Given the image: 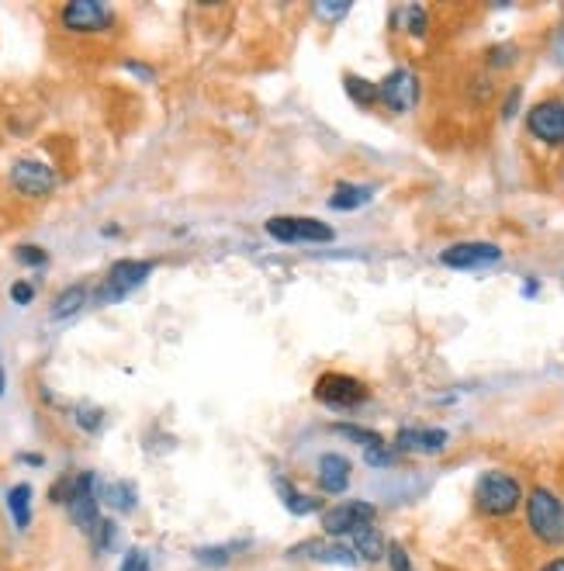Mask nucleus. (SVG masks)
<instances>
[{
	"instance_id": "nucleus-1",
	"label": "nucleus",
	"mask_w": 564,
	"mask_h": 571,
	"mask_svg": "<svg viewBox=\"0 0 564 571\" xmlns=\"http://www.w3.org/2000/svg\"><path fill=\"white\" fill-rule=\"evenodd\" d=\"M526 506V530L544 547H564V499L554 488L533 485L523 499Z\"/></svg>"
},
{
	"instance_id": "nucleus-2",
	"label": "nucleus",
	"mask_w": 564,
	"mask_h": 571,
	"mask_svg": "<svg viewBox=\"0 0 564 571\" xmlns=\"http://www.w3.org/2000/svg\"><path fill=\"white\" fill-rule=\"evenodd\" d=\"M526 492H523V482L509 471H485V475L475 482V509L488 520H506L513 516L516 509L523 506Z\"/></svg>"
},
{
	"instance_id": "nucleus-3",
	"label": "nucleus",
	"mask_w": 564,
	"mask_h": 571,
	"mask_svg": "<svg viewBox=\"0 0 564 571\" xmlns=\"http://www.w3.org/2000/svg\"><path fill=\"white\" fill-rule=\"evenodd\" d=\"M526 132L530 139H537L540 146L561 149L564 146V97H544L526 111Z\"/></svg>"
},
{
	"instance_id": "nucleus-4",
	"label": "nucleus",
	"mask_w": 564,
	"mask_h": 571,
	"mask_svg": "<svg viewBox=\"0 0 564 571\" xmlns=\"http://www.w3.org/2000/svg\"><path fill=\"white\" fill-rule=\"evenodd\" d=\"M267 236L291 246V243H329L336 232L333 225L319 219H305V215H274V219H267Z\"/></svg>"
},
{
	"instance_id": "nucleus-5",
	"label": "nucleus",
	"mask_w": 564,
	"mask_h": 571,
	"mask_svg": "<svg viewBox=\"0 0 564 571\" xmlns=\"http://www.w3.org/2000/svg\"><path fill=\"white\" fill-rule=\"evenodd\" d=\"M378 104H385L391 115H409L419 104V77L405 66L391 70L378 80Z\"/></svg>"
},
{
	"instance_id": "nucleus-6",
	"label": "nucleus",
	"mask_w": 564,
	"mask_h": 571,
	"mask_svg": "<svg viewBox=\"0 0 564 571\" xmlns=\"http://www.w3.org/2000/svg\"><path fill=\"white\" fill-rule=\"evenodd\" d=\"M374 520H378V506L350 499V502H343V506H333L322 513V533H326L329 540H343L357 527H367V523H374Z\"/></svg>"
},
{
	"instance_id": "nucleus-7",
	"label": "nucleus",
	"mask_w": 564,
	"mask_h": 571,
	"mask_svg": "<svg viewBox=\"0 0 564 571\" xmlns=\"http://www.w3.org/2000/svg\"><path fill=\"white\" fill-rule=\"evenodd\" d=\"M315 398L326 405H333V409H353V405L367 402L371 392H367V385L360 378H350V374H340V371H329L322 374L319 381H315Z\"/></svg>"
},
{
	"instance_id": "nucleus-8",
	"label": "nucleus",
	"mask_w": 564,
	"mask_h": 571,
	"mask_svg": "<svg viewBox=\"0 0 564 571\" xmlns=\"http://www.w3.org/2000/svg\"><path fill=\"white\" fill-rule=\"evenodd\" d=\"M70 516L77 523L80 533L94 537V530L101 527V513H97V478L94 471H84V475L73 478V495H70Z\"/></svg>"
},
{
	"instance_id": "nucleus-9",
	"label": "nucleus",
	"mask_w": 564,
	"mask_h": 571,
	"mask_svg": "<svg viewBox=\"0 0 564 571\" xmlns=\"http://www.w3.org/2000/svg\"><path fill=\"white\" fill-rule=\"evenodd\" d=\"M149 274H153L149 260H118L108 270V277H104V288H97V302H118V298H125L129 291L139 288Z\"/></svg>"
},
{
	"instance_id": "nucleus-10",
	"label": "nucleus",
	"mask_w": 564,
	"mask_h": 571,
	"mask_svg": "<svg viewBox=\"0 0 564 571\" xmlns=\"http://www.w3.org/2000/svg\"><path fill=\"white\" fill-rule=\"evenodd\" d=\"M502 260V250L495 243H481V239H471V243H454L440 253V264L450 270H481L492 267Z\"/></svg>"
},
{
	"instance_id": "nucleus-11",
	"label": "nucleus",
	"mask_w": 564,
	"mask_h": 571,
	"mask_svg": "<svg viewBox=\"0 0 564 571\" xmlns=\"http://www.w3.org/2000/svg\"><path fill=\"white\" fill-rule=\"evenodd\" d=\"M59 21H63L66 32L77 35H90V32H104L111 25V11L97 0H73L59 11Z\"/></svg>"
},
{
	"instance_id": "nucleus-12",
	"label": "nucleus",
	"mask_w": 564,
	"mask_h": 571,
	"mask_svg": "<svg viewBox=\"0 0 564 571\" xmlns=\"http://www.w3.org/2000/svg\"><path fill=\"white\" fill-rule=\"evenodd\" d=\"M11 187L25 198H45V194L56 187V174H52L49 163L42 160H18L11 167Z\"/></svg>"
},
{
	"instance_id": "nucleus-13",
	"label": "nucleus",
	"mask_w": 564,
	"mask_h": 571,
	"mask_svg": "<svg viewBox=\"0 0 564 571\" xmlns=\"http://www.w3.org/2000/svg\"><path fill=\"white\" fill-rule=\"evenodd\" d=\"M291 558H308V561H322V565H343V568H357L360 558L357 551L340 540L326 544L322 537H312V540H302L298 547H291Z\"/></svg>"
},
{
	"instance_id": "nucleus-14",
	"label": "nucleus",
	"mask_w": 564,
	"mask_h": 571,
	"mask_svg": "<svg viewBox=\"0 0 564 571\" xmlns=\"http://www.w3.org/2000/svg\"><path fill=\"white\" fill-rule=\"evenodd\" d=\"M447 430H430V426H405L395 433L398 454H443L447 450Z\"/></svg>"
},
{
	"instance_id": "nucleus-15",
	"label": "nucleus",
	"mask_w": 564,
	"mask_h": 571,
	"mask_svg": "<svg viewBox=\"0 0 564 571\" xmlns=\"http://www.w3.org/2000/svg\"><path fill=\"white\" fill-rule=\"evenodd\" d=\"M353 464L343 454H322L319 457V488L326 495H343L350 488Z\"/></svg>"
},
{
	"instance_id": "nucleus-16",
	"label": "nucleus",
	"mask_w": 564,
	"mask_h": 571,
	"mask_svg": "<svg viewBox=\"0 0 564 571\" xmlns=\"http://www.w3.org/2000/svg\"><path fill=\"white\" fill-rule=\"evenodd\" d=\"M350 547L357 551L360 561H381V558H388V540L381 537V530L374 527V523L353 530L350 533Z\"/></svg>"
},
{
	"instance_id": "nucleus-17",
	"label": "nucleus",
	"mask_w": 564,
	"mask_h": 571,
	"mask_svg": "<svg viewBox=\"0 0 564 571\" xmlns=\"http://www.w3.org/2000/svg\"><path fill=\"white\" fill-rule=\"evenodd\" d=\"M274 488H277V495H281V502H284V509H288V513L312 516V513H319V509H322V499H312V495L298 492V488L291 482H284V478H277Z\"/></svg>"
},
{
	"instance_id": "nucleus-18",
	"label": "nucleus",
	"mask_w": 564,
	"mask_h": 571,
	"mask_svg": "<svg viewBox=\"0 0 564 571\" xmlns=\"http://www.w3.org/2000/svg\"><path fill=\"white\" fill-rule=\"evenodd\" d=\"M374 198V187L371 184H340L329 198V208L333 212H353V208L367 205Z\"/></svg>"
},
{
	"instance_id": "nucleus-19",
	"label": "nucleus",
	"mask_w": 564,
	"mask_h": 571,
	"mask_svg": "<svg viewBox=\"0 0 564 571\" xmlns=\"http://www.w3.org/2000/svg\"><path fill=\"white\" fill-rule=\"evenodd\" d=\"M7 513H11L14 527L28 530V523H32V485L21 482L7 492Z\"/></svg>"
},
{
	"instance_id": "nucleus-20",
	"label": "nucleus",
	"mask_w": 564,
	"mask_h": 571,
	"mask_svg": "<svg viewBox=\"0 0 564 571\" xmlns=\"http://www.w3.org/2000/svg\"><path fill=\"white\" fill-rule=\"evenodd\" d=\"M84 305H87V284H73V288H66L63 295L52 302V319H70V315H77Z\"/></svg>"
},
{
	"instance_id": "nucleus-21",
	"label": "nucleus",
	"mask_w": 564,
	"mask_h": 571,
	"mask_svg": "<svg viewBox=\"0 0 564 571\" xmlns=\"http://www.w3.org/2000/svg\"><path fill=\"white\" fill-rule=\"evenodd\" d=\"M101 499L108 502L115 513H132V509H135V485H129V482H111V485H104Z\"/></svg>"
},
{
	"instance_id": "nucleus-22",
	"label": "nucleus",
	"mask_w": 564,
	"mask_h": 571,
	"mask_svg": "<svg viewBox=\"0 0 564 571\" xmlns=\"http://www.w3.org/2000/svg\"><path fill=\"white\" fill-rule=\"evenodd\" d=\"M343 84H347V94H350V101L357 104V108H374V104H378V84H374V80L353 77V73H350Z\"/></svg>"
},
{
	"instance_id": "nucleus-23",
	"label": "nucleus",
	"mask_w": 564,
	"mask_h": 571,
	"mask_svg": "<svg viewBox=\"0 0 564 571\" xmlns=\"http://www.w3.org/2000/svg\"><path fill=\"white\" fill-rule=\"evenodd\" d=\"M333 433H340V437H347L353 443H360L364 450H371V447H381V433H374V430H367V426H357V423H336L333 426Z\"/></svg>"
},
{
	"instance_id": "nucleus-24",
	"label": "nucleus",
	"mask_w": 564,
	"mask_h": 571,
	"mask_svg": "<svg viewBox=\"0 0 564 571\" xmlns=\"http://www.w3.org/2000/svg\"><path fill=\"white\" fill-rule=\"evenodd\" d=\"M516 59H520V45L513 42L492 45V49L485 52V63L492 66V70H509V66H516Z\"/></svg>"
},
{
	"instance_id": "nucleus-25",
	"label": "nucleus",
	"mask_w": 564,
	"mask_h": 571,
	"mask_svg": "<svg viewBox=\"0 0 564 571\" xmlns=\"http://www.w3.org/2000/svg\"><path fill=\"white\" fill-rule=\"evenodd\" d=\"M232 551H236V544L198 547V551H194V558H198L201 565H208V568H222V565H229V561H232Z\"/></svg>"
},
{
	"instance_id": "nucleus-26",
	"label": "nucleus",
	"mask_w": 564,
	"mask_h": 571,
	"mask_svg": "<svg viewBox=\"0 0 564 571\" xmlns=\"http://www.w3.org/2000/svg\"><path fill=\"white\" fill-rule=\"evenodd\" d=\"M402 18H405V32H409L412 39H423L426 28H430V14H426V7H419V4L405 7Z\"/></svg>"
},
{
	"instance_id": "nucleus-27",
	"label": "nucleus",
	"mask_w": 564,
	"mask_h": 571,
	"mask_svg": "<svg viewBox=\"0 0 564 571\" xmlns=\"http://www.w3.org/2000/svg\"><path fill=\"white\" fill-rule=\"evenodd\" d=\"M364 461L371 464V468H391V464L398 461V450H391L388 443H381V447L364 450Z\"/></svg>"
},
{
	"instance_id": "nucleus-28",
	"label": "nucleus",
	"mask_w": 564,
	"mask_h": 571,
	"mask_svg": "<svg viewBox=\"0 0 564 571\" xmlns=\"http://www.w3.org/2000/svg\"><path fill=\"white\" fill-rule=\"evenodd\" d=\"M73 419H77V426H80V430H87V433H97V430H101V423H104L101 409H94V405H80Z\"/></svg>"
},
{
	"instance_id": "nucleus-29",
	"label": "nucleus",
	"mask_w": 564,
	"mask_h": 571,
	"mask_svg": "<svg viewBox=\"0 0 564 571\" xmlns=\"http://www.w3.org/2000/svg\"><path fill=\"white\" fill-rule=\"evenodd\" d=\"M388 565H391V571H416V568H412L409 551H405L398 540H391V544H388Z\"/></svg>"
},
{
	"instance_id": "nucleus-30",
	"label": "nucleus",
	"mask_w": 564,
	"mask_h": 571,
	"mask_svg": "<svg viewBox=\"0 0 564 571\" xmlns=\"http://www.w3.org/2000/svg\"><path fill=\"white\" fill-rule=\"evenodd\" d=\"M90 540H94V551L104 554V551L111 547V540H115V523H111V520H101V527L94 530V537H90Z\"/></svg>"
},
{
	"instance_id": "nucleus-31",
	"label": "nucleus",
	"mask_w": 564,
	"mask_h": 571,
	"mask_svg": "<svg viewBox=\"0 0 564 571\" xmlns=\"http://www.w3.org/2000/svg\"><path fill=\"white\" fill-rule=\"evenodd\" d=\"M14 257H18V264H25V267H42L45 260H49L42 246H18V253H14Z\"/></svg>"
},
{
	"instance_id": "nucleus-32",
	"label": "nucleus",
	"mask_w": 564,
	"mask_h": 571,
	"mask_svg": "<svg viewBox=\"0 0 564 571\" xmlns=\"http://www.w3.org/2000/svg\"><path fill=\"white\" fill-rule=\"evenodd\" d=\"M520 97H523L520 87H513L506 94V101H502V122H513L516 118V111H520Z\"/></svg>"
},
{
	"instance_id": "nucleus-33",
	"label": "nucleus",
	"mask_w": 564,
	"mask_h": 571,
	"mask_svg": "<svg viewBox=\"0 0 564 571\" xmlns=\"http://www.w3.org/2000/svg\"><path fill=\"white\" fill-rule=\"evenodd\" d=\"M122 571H153L149 568V558L139 551V547H132L129 554H125V561H122Z\"/></svg>"
},
{
	"instance_id": "nucleus-34",
	"label": "nucleus",
	"mask_w": 564,
	"mask_h": 571,
	"mask_svg": "<svg viewBox=\"0 0 564 571\" xmlns=\"http://www.w3.org/2000/svg\"><path fill=\"white\" fill-rule=\"evenodd\" d=\"M70 495H73V478H59L49 488V502H70Z\"/></svg>"
},
{
	"instance_id": "nucleus-35",
	"label": "nucleus",
	"mask_w": 564,
	"mask_h": 571,
	"mask_svg": "<svg viewBox=\"0 0 564 571\" xmlns=\"http://www.w3.org/2000/svg\"><path fill=\"white\" fill-rule=\"evenodd\" d=\"M11 298H14L18 305H28V302L35 298V288H32L28 281H18V284H11Z\"/></svg>"
},
{
	"instance_id": "nucleus-36",
	"label": "nucleus",
	"mask_w": 564,
	"mask_h": 571,
	"mask_svg": "<svg viewBox=\"0 0 564 571\" xmlns=\"http://www.w3.org/2000/svg\"><path fill=\"white\" fill-rule=\"evenodd\" d=\"M125 70H129V73H135V77H142V80H146V84H149V80L156 77V73L149 70V66H142V63H125Z\"/></svg>"
},
{
	"instance_id": "nucleus-37",
	"label": "nucleus",
	"mask_w": 564,
	"mask_h": 571,
	"mask_svg": "<svg viewBox=\"0 0 564 571\" xmlns=\"http://www.w3.org/2000/svg\"><path fill=\"white\" fill-rule=\"evenodd\" d=\"M319 14H329V18H340V14H347L350 11V4H336V7H329V4H319L315 7Z\"/></svg>"
},
{
	"instance_id": "nucleus-38",
	"label": "nucleus",
	"mask_w": 564,
	"mask_h": 571,
	"mask_svg": "<svg viewBox=\"0 0 564 571\" xmlns=\"http://www.w3.org/2000/svg\"><path fill=\"white\" fill-rule=\"evenodd\" d=\"M537 571H564V554H561V558H551V561H544V565H540Z\"/></svg>"
},
{
	"instance_id": "nucleus-39",
	"label": "nucleus",
	"mask_w": 564,
	"mask_h": 571,
	"mask_svg": "<svg viewBox=\"0 0 564 571\" xmlns=\"http://www.w3.org/2000/svg\"><path fill=\"white\" fill-rule=\"evenodd\" d=\"M21 461H25V464H32V468H42V464H45V457H42V454H21Z\"/></svg>"
},
{
	"instance_id": "nucleus-40",
	"label": "nucleus",
	"mask_w": 564,
	"mask_h": 571,
	"mask_svg": "<svg viewBox=\"0 0 564 571\" xmlns=\"http://www.w3.org/2000/svg\"><path fill=\"white\" fill-rule=\"evenodd\" d=\"M537 291H540V284H537V281H526V284H523V295H526V298H533V295H537Z\"/></svg>"
},
{
	"instance_id": "nucleus-41",
	"label": "nucleus",
	"mask_w": 564,
	"mask_h": 571,
	"mask_svg": "<svg viewBox=\"0 0 564 571\" xmlns=\"http://www.w3.org/2000/svg\"><path fill=\"white\" fill-rule=\"evenodd\" d=\"M0 395H4V367H0Z\"/></svg>"
}]
</instances>
